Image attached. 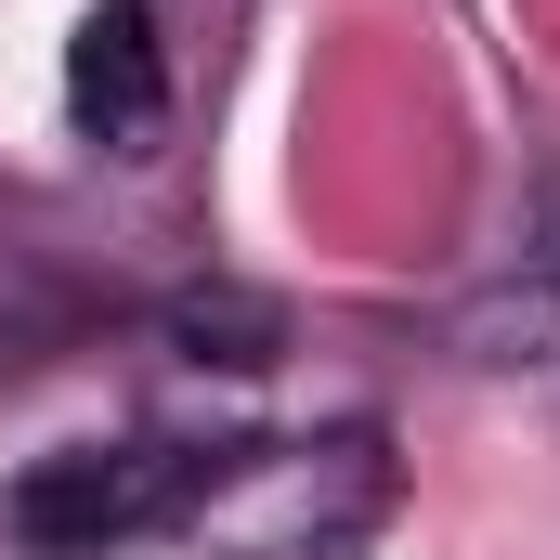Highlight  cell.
I'll return each mask as SVG.
<instances>
[{"instance_id":"cell-1","label":"cell","mask_w":560,"mask_h":560,"mask_svg":"<svg viewBox=\"0 0 560 560\" xmlns=\"http://www.w3.org/2000/svg\"><path fill=\"white\" fill-rule=\"evenodd\" d=\"M209 482H222V456H183V443H66L13 482V535L39 560H105L156 522H196Z\"/></svg>"},{"instance_id":"cell-2","label":"cell","mask_w":560,"mask_h":560,"mask_svg":"<svg viewBox=\"0 0 560 560\" xmlns=\"http://www.w3.org/2000/svg\"><path fill=\"white\" fill-rule=\"evenodd\" d=\"M66 118L92 143H156L170 118V52H156V13L143 0H92L79 39H66Z\"/></svg>"},{"instance_id":"cell-3","label":"cell","mask_w":560,"mask_h":560,"mask_svg":"<svg viewBox=\"0 0 560 560\" xmlns=\"http://www.w3.org/2000/svg\"><path fill=\"white\" fill-rule=\"evenodd\" d=\"M170 339L196 352V365H275V300H248V287H183L170 300Z\"/></svg>"}]
</instances>
